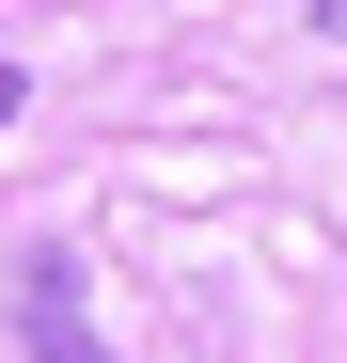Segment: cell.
Masks as SVG:
<instances>
[{
    "instance_id": "6da1fadb",
    "label": "cell",
    "mask_w": 347,
    "mask_h": 363,
    "mask_svg": "<svg viewBox=\"0 0 347 363\" xmlns=\"http://www.w3.org/2000/svg\"><path fill=\"white\" fill-rule=\"evenodd\" d=\"M16 332H32V363H110V347L79 332V284H64V253H32V269H16Z\"/></svg>"
},
{
    "instance_id": "7a4b0ae2",
    "label": "cell",
    "mask_w": 347,
    "mask_h": 363,
    "mask_svg": "<svg viewBox=\"0 0 347 363\" xmlns=\"http://www.w3.org/2000/svg\"><path fill=\"white\" fill-rule=\"evenodd\" d=\"M0 127H16V64H0Z\"/></svg>"
},
{
    "instance_id": "3957f363",
    "label": "cell",
    "mask_w": 347,
    "mask_h": 363,
    "mask_svg": "<svg viewBox=\"0 0 347 363\" xmlns=\"http://www.w3.org/2000/svg\"><path fill=\"white\" fill-rule=\"evenodd\" d=\"M316 16H331V32H347V0H316Z\"/></svg>"
}]
</instances>
